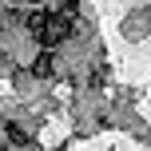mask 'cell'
I'll use <instances>...</instances> for the list:
<instances>
[{
    "mask_svg": "<svg viewBox=\"0 0 151 151\" xmlns=\"http://www.w3.org/2000/svg\"><path fill=\"white\" fill-rule=\"evenodd\" d=\"M72 32H76V0H64L60 12H44L40 16V28L32 32V36L44 48H56V44H64Z\"/></svg>",
    "mask_w": 151,
    "mask_h": 151,
    "instance_id": "1",
    "label": "cell"
},
{
    "mask_svg": "<svg viewBox=\"0 0 151 151\" xmlns=\"http://www.w3.org/2000/svg\"><path fill=\"white\" fill-rule=\"evenodd\" d=\"M52 72H56V56H52V48H44V52L36 56V64H32V76L44 80V76H52Z\"/></svg>",
    "mask_w": 151,
    "mask_h": 151,
    "instance_id": "2",
    "label": "cell"
},
{
    "mask_svg": "<svg viewBox=\"0 0 151 151\" xmlns=\"http://www.w3.org/2000/svg\"><path fill=\"white\" fill-rule=\"evenodd\" d=\"M0 24H4V20H0Z\"/></svg>",
    "mask_w": 151,
    "mask_h": 151,
    "instance_id": "3",
    "label": "cell"
}]
</instances>
